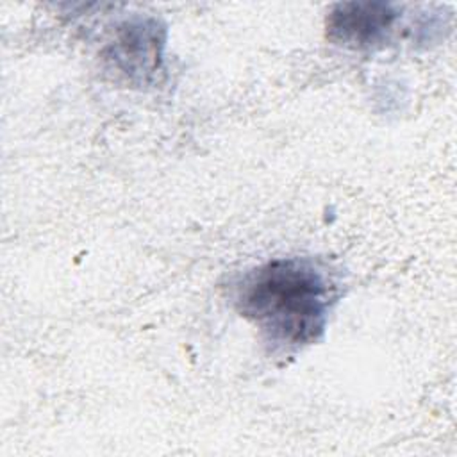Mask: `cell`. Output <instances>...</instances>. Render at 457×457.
Segmentation results:
<instances>
[{
    "mask_svg": "<svg viewBox=\"0 0 457 457\" xmlns=\"http://www.w3.org/2000/svg\"><path fill=\"white\" fill-rule=\"evenodd\" d=\"M400 16L389 2H339L327 14V37L352 50L377 48L389 39Z\"/></svg>",
    "mask_w": 457,
    "mask_h": 457,
    "instance_id": "cell-3",
    "label": "cell"
},
{
    "mask_svg": "<svg viewBox=\"0 0 457 457\" xmlns=\"http://www.w3.org/2000/svg\"><path fill=\"white\" fill-rule=\"evenodd\" d=\"M339 291L332 275L314 259H271L243 275L236 307L273 346L293 350L321 339Z\"/></svg>",
    "mask_w": 457,
    "mask_h": 457,
    "instance_id": "cell-1",
    "label": "cell"
},
{
    "mask_svg": "<svg viewBox=\"0 0 457 457\" xmlns=\"http://www.w3.org/2000/svg\"><path fill=\"white\" fill-rule=\"evenodd\" d=\"M166 27L150 16H134L116 27L100 57L109 71L129 84L148 86L162 70Z\"/></svg>",
    "mask_w": 457,
    "mask_h": 457,
    "instance_id": "cell-2",
    "label": "cell"
}]
</instances>
